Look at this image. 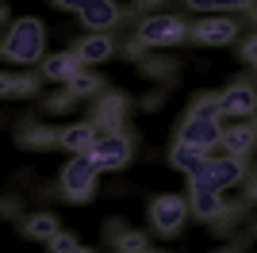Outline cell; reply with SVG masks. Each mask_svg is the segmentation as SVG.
I'll return each mask as SVG.
<instances>
[{
  "mask_svg": "<svg viewBox=\"0 0 257 253\" xmlns=\"http://www.w3.org/2000/svg\"><path fill=\"white\" fill-rule=\"evenodd\" d=\"M43 46H46V27L43 20H35V16H23L16 20L4 31V62H16V65H43Z\"/></svg>",
  "mask_w": 257,
  "mask_h": 253,
  "instance_id": "cell-1",
  "label": "cell"
},
{
  "mask_svg": "<svg viewBox=\"0 0 257 253\" xmlns=\"http://www.w3.org/2000/svg\"><path fill=\"white\" fill-rule=\"evenodd\" d=\"M96 177L100 169L88 154H73V161L62 169V196L69 203H88L96 196Z\"/></svg>",
  "mask_w": 257,
  "mask_h": 253,
  "instance_id": "cell-2",
  "label": "cell"
},
{
  "mask_svg": "<svg viewBox=\"0 0 257 253\" xmlns=\"http://www.w3.org/2000/svg\"><path fill=\"white\" fill-rule=\"evenodd\" d=\"M246 180V158H234V154H226V158H207L204 173L192 177V188H211V192H223V188H234Z\"/></svg>",
  "mask_w": 257,
  "mask_h": 253,
  "instance_id": "cell-3",
  "label": "cell"
},
{
  "mask_svg": "<svg viewBox=\"0 0 257 253\" xmlns=\"http://www.w3.org/2000/svg\"><path fill=\"white\" fill-rule=\"evenodd\" d=\"M188 31H192V27H188L181 16H146L135 35H139L146 46L161 50V46H177V42H184V39H188Z\"/></svg>",
  "mask_w": 257,
  "mask_h": 253,
  "instance_id": "cell-4",
  "label": "cell"
},
{
  "mask_svg": "<svg viewBox=\"0 0 257 253\" xmlns=\"http://www.w3.org/2000/svg\"><path fill=\"white\" fill-rule=\"evenodd\" d=\"M135 154V142H131L127 131H107L104 138H96V146L88 150V158L96 161L100 173H111V169H123Z\"/></svg>",
  "mask_w": 257,
  "mask_h": 253,
  "instance_id": "cell-5",
  "label": "cell"
},
{
  "mask_svg": "<svg viewBox=\"0 0 257 253\" xmlns=\"http://www.w3.org/2000/svg\"><path fill=\"white\" fill-rule=\"evenodd\" d=\"M177 142H188V146H200V150L211 154V146L223 142V126H219V119H211V115L188 111V115L181 119V126H177Z\"/></svg>",
  "mask_w": 257,
  "mask_h": 253,
  "instance_id": "cell-6",
  "label": "cell"
},
{
  "mask_svg": "<svg viewBox=\"0 0 257 253\" xmlns=\"http://www.w3.org/2000/svg\"><path fill=\"white\" fill-rule=\"evenodd\" d=\"M188 215H192V203L184 200V196H158L150 203V222H154L158 234H177Z\"/></svg>",
  "mask_w": 257,
  "mask_h": 253,
  "instance_id": "cell-7",
  "label": "cell"
},
{
  "mask_svg": "<svg viewBox=\"0 0 257 253\" xmlns=\"http://www.w3.org/2000/svg\"><path fill=\"white\" fill-rule=\"evenodd\" d=\"M238 35H242L238 20H230V16H215V20H200L192 31H188V39H196L200 46H230Z\"/></svg>",
  "mask_w": 257,
  "mask_h": 253,
  "instance_id": "cell-8",
  "label": "cell"
},
{
  "mask_svg": "<svg viewBox=\"0 0 257 253\" xmlns=\"http://www.w3.org/2000/svg\"><path fill=\"white\" fill-rule=\"evenodd\" d=\"M81 16V23H85L88 31H96V35H107L111 27H115L119 20H123V8H119L115 0H88L85 8L77 12Z\"/></svg>",
  "mask_w": 257,
  "mask_h": 253,
  "instance_id": "cell-9",
  "label": "cell"
},
{
  "mask_svg": "<svg viewBox=\"0 0 257 253\" xmlns=\"http://www.w3.org/2000/svg\"><path fill=\"white\" fill-rule=\"evenodd\" d=\"M219 107H223V115H253L257 111V88L249 81H234L226 92H219Z\"/></svg>",
  "mask_w": 257,
  "mask_h": 253,
  "instance_id": "cell-10",
  "label": "cell"
},
{
  "mask_svg": "<svg viewBox=\"0 0 257 253\" xmlns=\"http://www.w3.org/2000/svg\"><path fill=\"white\" fill-rule=\"evenodd\" d=\"M123 115H127V96L123 92H107L100 96L96 111H92V123H96V131H119L123 126Z\"/></svg>",
  "mask_w": 257,
  "mask_h": 253,
  "instance_id": "cell-11",
  "label": "cell"
},
{
  "mask_svg": "<svg viewBox=\"0 0 257 253\" xmlns=\"http://www.w3.org/2000/svg\"><path fill=\"white\" fill-rule=\"evenodd\" d=\"M81 58H77V50H69V54H50V58H43V65H39V73L46 77V81H73L77 73H81Z\"/></svg>",
  "mask_w": 257,
  "mask_h": 253,
  "instance_id": "cell-12",
  "label": "cell"
},
{
  "mask_svg": "<svg viewBox=\"0 0 257 253\" xmlns=\"http://www.w3.org/2000/svg\"><path fill=\"white\" fill-rule=\"evenodd\" d=\"M169 161H173V169H181L184 177L192 180V177H200V173H204V165H207V150L188 146V142H173Z\"/></svg>",
  "mask_w": 257,
  "mask_h": 253,
  "instance_id": "cell-13",
  "label": "cell"
},
{
  "mask_svg": "<svg viewBox=\"0 0 257 253\" xmlns=\"http://www.w3.org/2000/svg\"><path fill=\"white\" fill-rule=\"evenodd\" d=\"M223 146H226V154H234V158H249V150L257 146V126L253 123L226 126L223 131Z\"/></svg>",
  "mask_w": 257,
  "mask_h": 253,
  "instance_id": "cell-14",
  "label": "cell"
},
{
  "mask_svg": "<svg viewBox=\"0 0 257 253\" xmlns=\"http://www.w3.org/2000/svg\"><path fill=\"white\" fill-rule=\"evenodd\" d=\"M188 203H192V215L196 219H207L215 222L219 215H223V192H211V188H192L188 192Z\"/></svg>",
  "mask_w": 257,
  "mask_h": 253,
  "instance_id": "cell-15",
  "label": "cell"
},
{
  "mask_svg": "<svg viewBox=\"0 0 257 253\" xmlns=\"http://www.w3.org/2000/svg\"><path fill=\"white\" fill-rule=\"evenodd\" d=\"M111 54H115L111 35H88V39L77 42V58H81L85 65H100V62H107Z\"/></svg>",
  "mask_w": 257,
  "mask_h": 253,
  "instance_id": "cell-16",
  "label": "cell"
},
{
  "mask_svg": "<svg viewBox=\"0 0 257 253\" xmlns=\"http://www.w3.org/2000/svg\"><path fill=\"white\" fill-rule=\"evenodd\" d=\"M62 146L69 154H88L96 146V123H73L62 131Z\"/></svg>",
  "mask_w": 257,
  "mask_h": 253,
  "instance_id": "cell-17",
  "label": "cell"
},
{
  "mask_svg": "<svg viewBox=\"0 0 257 253\" xmlns=\"http://www.w3.org/2000/svg\"><path fill=\"white\" fill-rule=\"evenodd\" d=\"M20 146L23 150H54V146H62V135L50 131V126H39V123H23Z\"/></svg>",
  "mask_w": 257,
  "mask_h": 253,
  "instance_id": "cell-18",
  "label": "cell"
},
{
  "mask_svg": "<svg viewBox=\"0 0 257 253\" xmlns=\"http://www.w3.org/2000/svg\"><path fill=\"white\" fill-rule=\"evenodd\" d=\"M23 234L35 238V242H50L54 234H58V215L54 211H35L23 219Z\"/></svg>",
  "mask_w": 257,
  "mask_h": 253,
  "instance_id": "cell-19",
  "label": "cell"
},
{
  "mask_svg": "<svg viewBox=\"0 0 257 253\" xmlns=\"http://www.w3.org/2000/svg\"><path fill=\"white\" fill-rule=\"evenodd\" d=\"M0 92L4 96H35L39 92V77H27V73H4L0 77Z\"/></svg>",
  "mask_w": 257,
  "mask_h": 253,
  "instance_id": "cell-20",
  "label": "cell"
},
{
  "mask_svg": "<svg viewBox=\"0 0 257 253\" xmlns=\"http://www.w3.org/2000/svg\"><path fill=\"white\" fill-rule=\"evenodd\" d=\"M192 12H249L253 0H184Z\"/></svg>",
  "mask_w": 257,
  "mask_h": 253,
  "instance_id": "cell-21",
  "label": "cell"
},
{
  "mask_svg": "<svg viewBox=\"0 0 257 253\" xmlns=\"http://www.w3.org/2000/svg\"><path fill=\"white\" fill-rule=\"evenodd\" d=\"M173 58H161V54H154V58H142L139 62V73L142 77H154V81H165V77H173Z\"/></svg>",
  "mask_w": 257,
  "mask_h": 253,
  "instance_id": "cell-22",
  "label": "cell"
},
{
  "mask_svg": "<svg viewBox=\"0 0 257 253\" xmlns=\"http://www.w3.org/2000/svg\"><path fill=\"white\" fill-rule=\"evenodd\" d=\"M111 245H115V253H146L150 249V238L142 230H123Z\"/></svg>",
  "mask_w": 257,
  "mask_h": 253,
  "instance_id": "cell-23",
  "label": "cell"
},
{
  "mask_svg": "<svg viewBox=\"0 0 257 253\" xmlns=\"http://www.w3.org/2000/svg\"><path fill=\"white\" fill-rule=\"evenodd\" d=\"M242 211H246V200H242V203H226V207H223V215H219V219L211 222V226H215V234L234 230V226H238V219H242Z\"/></svg>",
  "mask_w": 257,
  "mask_h": 253,
  "instance_id": "cell-24",
  "label": "cell"
},
{
  "mask_svg": "<svg viewBox=\"0 0 257 253\" xmlns=\"http://www.w3.org/2000/svg\"><path fill=\"white\" fill-rule=\"evenodd\" d=\"M69 92H73L77 100H81V96H96V92H100V77H92V73H85V69H81V73L69 81Z\"/></svg>",
  "mask_w": 257,
  "mask_h": 253,
  "instance_id": "cell-25",
  "label": "cell"
},
{
  "mask_svg": "<svg viewBox=\"0 0 257 253\" xmlns=\"http://www.w3.org/2000/svg\"><path fill=\"white\" fill-rule=\"evenodd\" d=\"M73 104H77V96L65 88V92H58V96H50V100H43V111H50V115H65Z\"/></svg>",
  "mask_w": 257,
  "mask_h": 253,
  "instance_id": "cell-26",
  "label": "cell"
},
{
  "mask_svg": "<svg viewBox=\"0 0 257 253\" xmlns=\"http://www.w3.org/2000/svg\"><path fill=\"white\" fill-rule=\"evenodd\" d=\"M46 245H50V253H73L77 249V238H73V234H65V230H58Z\"/></svg>",
  "mask_w": 257,
  "mask_h": 253,
  "instance_id": "cell-27",
  "label": "cell"
},
{
  "mask_svg": "<svg viewBox=\"0 0 257 253\" xmlns=\"http://www.w3.org/2000/svg\"><path fill=\"white\" fill-rule=\"evenodd\" d=\"M146 50H150V46H146V42H142L139 35H135V39L127 42V58H131V62H142V58H146Z\"/></svg>",
  "mask_w": 257,
  "mask_h": 253,
  "instance_id": "cell-28",
  "label": "cell"
},
{
  "mask_svg": "<svg viewBox=\"0 0 257 253\" xmlns=\"http://www.w3.org/2000/svg\"><path fill=\"white\" fill-rule=\"evenodd\" d=\"M88 0H54V8H62V12H81Z\"/></svg>",
  "mask_w": 257,
  "mask_h": 253,
  "instance_id": "cell-29",
  "label": "cell"
},
{
  "mask_svg": "<svg viewBox=\"0 0 257 253\" xmlns=\"http://www.w3.org/2000/svg\"><path fill=\"white\" fill-rule=\"evenodd\" d=\"M161 100H165V96H161V92H146V100H142V107H146V111H158V107H161Z\"/></svg>",
  "mask_w": 257,
  "mask_h": 253,
  "instance_id": "cell-30",
  "label": "cell"
},
{
  "mask_svg": "<svg viewBox=\"0 0 257 253\" xmlns=\"http://www.w3.org/2000/svg\"><path fill=\"white\" fill-rule=\"evenodd\" d=\"M4 215H20V200H16V196H4Z\"/></svg>",
  "mask_w": 257,
  "mask_h": 253,
  "instance_id": "cell-31",
  "label": "cell"
},
{
  "mask_svg": "<svg viewBox=\"0 0 257 253\" xmlns=\"http://www.w3.org/2000/svg\"><path fill=\"white\" fill-rule=\"evenodd\" d=\"M246 62L257 69V39H249V42H246Z\"/></svg>",
  "mask_w": 257,
  "mask_h": 253,
  "instance_id": "cell-32",
  "label": "cell"
},
{
  "mask_svg": "<svg viewBox=\"0 0 257 253\" xmlns=\"http://www.w3.org/2000/svg\"><path fill=\"white\" fill-rule=\"evenodd\" d=\"M246 203H257V177L246 180Z\"/></svg>",
  "mask_w": 257,
  "mask_h": 253,
  "instance_id": "cell-33",
  "label": "cell"
},
{
  "mask_svg": "<svg viewBox=\"0 0 257 253\" xmlns=\"http://www.w3.org/2000/svg\"><path fill=\"white\" fill-rule=\"evenodd\" d=\"M161 0H135V12H154Z\"/></svg>",
  "mask_w": 257,
  "mask_h": 253,
  "instance_id": "cell-34",
  "label": "cell"
},
{
  "mask_svg": "<svg viewBox=\"0 0 257 253\" xmlns=\"http://www.w3.org/2000/svg\"><path fill=\"white\" fill-rule=\"evenodd\" d=\"M219 253H242V245H230V249H219Z\"/></svg>",
  "mask_w": 257,
  "mask_h": 253,
  "instance_id": "cell-35",
  "label": "cell"
},
{
  "mask_svg": "<svg viewBox=\"0 0 257 253\" xmlns=\"http://www.w3.org/2000/svg\"><path fill=\"white\" fill-rule=\"evenodd\" d=\"M73 253H88V249H81V245H77V249H73Z\"/></svg>",
  "mask_w": 257,
  "mask_h": 253,
  "instance_id": "cell-36",
  "label": "cell"
},
{
  "mask_svg": "<svg viewBox=\"0 0 257 253\" xmlns=\"http://www.w3.org/2000/svg\"><path fill=\"white\" fill-rule=\"evenodd\" d=\"M253 238H257V222H253Z\"/></svg>",
  "mask_w": 257,
  "mask_h": 253,
  "instance_id": "cell-37",
  "label": "cell"
},
{
  "mask_svg": "<svg viewBox=\"0 0 257 253\" xmlns=\"http://www.w3.org/2000/svg\"><path fill=\"white\" fill-rule=\"evenodd\" d=\"M146 253H158V249H146Z\"/></svg>",
  "mask_w": 257,
  "mask_h": 253,
  "instance_id": "cell-38",
  "label": "cell"
},
{
  "mask_svg": "<svg viewBox=\"0 0 257 253\" xmlns=\"http://www.w3.org/2000/svg\"><path fill=\"white\" fill-rule=\"evenodd\" d=\"M253 177H257V173H253Z\"/></svg>",
  "mask_w": 257,
  "mask_h": 253,
  "instance_id": "cell-39",
  "label": "cell"
},
{
  "mask_svg": "<svg viewBox=\"0 0 257 253\" xmlns=\"http://www.w3.org/2000/svg\"><path fill=\"white\" fill-rule=\"evenodd\" d=\"M253 126H257V123H253Z\"/></svg>",
  "mask_w": 257,
  "mask_h": 253,
  "instance_id": "cell-40",
  "label": "cell"
}]
</instances>
